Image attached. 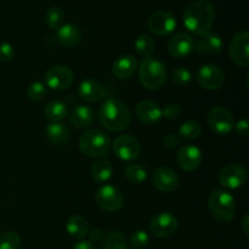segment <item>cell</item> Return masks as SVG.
<instances>
[{
    "label": "cell",
    "instance_id": "obj_13",
    "mask_svg": "<svg viewBox=\"0 0 249 249\" xmlns=\"http://www.w3.org/2000/svg\"><path fill=\"white\" fill-rule=\"evenodd\" d=\"M208 124L212 130L218 135H226L230 133L235 125L232 114L230 111L221 106H215L209 111L208 113Z\"/></svg>",
    "mask_w": 249,
    "mask_h": 249
},
{
    "label": "cell",
    "instance_id": "obj_33",
    "mask_svg": "<svg viewBox=\"0 0 249 249\" xmlns=\"http://www.w3.org/2000/svg\"><path fill=\"white\" fill-rule=\"evenodd\" d=\"M172 79L174 84L178 85V87H186V85H189L192 82V73L186 67L179 66V67H177L173 71Z\"/></svg>",
    "mask_w": 249,
    "mask_h": 249
},
{
    "label": "cell",
    "instance_id": "obj_11",
    "mask_svg": "<svg viewBox=\"0 0 249 249\" xmlns=\"http://www.w3.org/2000/svg\"><path fill=\"white\" fill-rule=\"evenodd\" d=\"M248 172L240 164H229L219 173V182L223 187L229 190H237L246 184Z\"/></svg>",
    "mask_w": 249,
    "mask_h": 249
},
{
    "label": "cell",
    "instance_id": "obj_1",
    "mask_svg": "<svg viewBox=\"0 0 249 249\" xmlns=\"http://www.w3.org/2000/svg\"><path fill=\"white\" fill-rule=\"evenodd\" d=\"M215 18V10L207 0H195L190 2L184 11L182 21L187 31L195 36H204L211 32Z\"/></svg>",
    "mask_w": 249,
    "mask_h": 249
},
{
    "label": "cell",
    "instance_id": "obj_29",
    "mask_svg": "<svg viewBox=\"0 0 249 249\" xmlns=\"http://www.w3.org/2000/svg\"><path fill=\"white\" fill-rule=\"evenodd\" d=\"M65 22V12L61 7L51 6L45 12V23L49 28L58 29Z\"/></svg>",
    "mask_w": 249,
    "mask_h": 249
},
{
    "label": "cell",
    "instance_id": "obj_31",
    "mask_svg": "<svg viewBox=\"0 0 249 249\" xmlns=\"http://www.w3.org/2000/svg\"><path fill=\"white\" fill-rule=\"evenodd\" d=\"M202 133V126L196 121H186L179 128V135L186 140H196Z\"/></svg>",
    "mask_w": 249,
    "mask_h": 249
},
{
    "label": "cell",
    "instance_id": "obj_36",
    "mask_svg": "<svg viewBox=\"0 0 249 249\" xmlns=\"http://www.w3.org/2000/svg\"><path fill=\"white\" fill-rule=\"evenodd\" d=\"M130 242L133 245V247H135L136 249L145 248L148 245V242H150V236H148V233L146 231L136 230L131 235Z\"/></svg>",
    "mask_w": 249,
    "mask_h": 249
},
{
    "label": "cell",
    "instance_id": "obj_6",
    "mask_svg": "<svg viewBox=\"0 0 249 249\" xmlns=\"http://www.w3.org/2000/svg\"><path fill=\"white\" fill-rule=\"evenodd\" d=\"M95 201L102 211L113 213L122 209L124 204V196L118 187L113 185H104L97 190Z\"/></svg>",
    "mask_w": 249,
    "mask_h": 249
},
{
    "label": "cell",
    "instance_id": "obj_41",
    "mask_svg": "<svg viewBox=\"0 0 249 249\" xmlns=\"http://www.w3.org/2000/svg\"><path fill=\"white\" fill-rule=\"evenodd\" d=\"M72 249H96L95 246L89 241H79L73 246Z\"/></svg>",
    "mask_w": 249,
    "mask_h": 249
},
{
    "label": "cell",
    "instance_id": "obj_12",
    "mask_svg": "<svg viewBox=\"0 0 249 249\" xmlns=\"http://www.w3.org/2000/svg\"><path fill=\"white\" fill-rule=\"evenodd\" d=\"M197 82L203 89L218 90L220 89L225 82L224 71L219 66L208 63L202 66L197 72Z\"/></svg>",
    "mask_w": 249,
    "mask_h": 249
},
{
    "label": "cell",
    "instance_id": "obj_17",
    "mask_svg": "<svg viewBox=\"0 0 249 249\" xmlns=\"http://www.w3.org/2000/svg\"><path fill=\"white\" fill-rule=\"evenodd\" d=\"M178 165L185 172H194L202 163V151L195 145H185L178 151Z\"/></svg>",
    "mask_w": 249,
    "mask_h": 249
},
{
    "label": "cell",
    "instance_id": "obj_43",
    "mask_svg": "<svg viewBox=\"0 0 249 249\" xmlns=\"http://www.w3.org/2000/svg\"><path fill=\"white\" fill-rule=\"evenodd\" d=\"M248 225H249V215H245V218H243V220H242V230H243V232H245L246 236L249 235Z\"/></svg>",
    "mask_w": 249,
    "mask_h": 249
},
{
    "label": "cell",
    "instance_id": "obj_28",
    "mask_svg": "<svg viewBox=\"0 0 249 249\" xmlns=\"http://www.w3.org/2000/svg\"><path fill=\"white\" fill-rule=\"evenodd\" d=\"M134 45H135V51L138 53V55L143 58L150 57L155 53V40L150 36H147V34H141V36H139L136 38Z\"/></svg>",
    "mask_w": 249,
    "mask_h": 249
},
{
    "label": "cell",
    "instance_id": "obj_14",
    "mask_svg": "<svg viewBox=\"0 0 249 249\" xmlns=\"http://www.w3.org/2000/svg\"><path fill=\"white\" fill-rule=\"evenodd\" d=\"M73 83V72L67 66H53L46 72L45 84L50 89L62 91L68 89Z\"/></svg>",
    "mask_w": 249,
    "mask_h": 249
},
{
    "label": "cell",
    "instance_id": "obj_40",
    "mask_svg": "<svg viewBox=\"0 0 249 249\" xmlns=\"http://www.w3.org/2000/svg\"><path fill=\"white\" fill-rule=\"evenodd\" d=\"M233 129H236V131H237L240 135L247 136L248 135V130H249L248 122L246 121V119H241V121H238L237 123H235V125H233Z\"/></svg>",
    "mask_w": 249,
    "mask_h": 249
},
{
    "label": "cell",
    "instance_id": "obj_18",
    "mask_svg": "<svg viewBox=\"0 0 249 249\" xmlns=\"http://www.w3.org/2000/svg\"><path fill=\"white\" fill-rule=\"evenodd\" d=\"M78 95L87 102H99L105 97L106 90L100 82L92 78H87L80 82L78 87Z\"/></svg>",
    "mask_w": 249,
    "mask_h": 249
},
{
    "label": "cell",
    "instance_id": "obj_21",
    "mask_svg": "<svg viewBox=\"0 0 249 249\" xmlns=\"http://www.w3.org/2000/svg\"><path fill=\"white\" fill-rule=\"evenodd\" d=\"M223 40L219 36L214 33H207L201 36L195 41V50L197 53H211V55H218L223 51Z\"/></svg>",
    "mask_w": 249,
    "mask_h": 249
},
{
    "label": "cell",
    "instance_id": "obj_27",
    "mask_svg": "<svg viewBox=\"0 0 249 249\" xmlns=\"http://www.w3.org/2000/svg\"><path fill=\"white\" fill-rule=\"evenodd\" d=\"M113 168L108 160H99L91 168V177L99 184H105L112 178Z\"/></svg>",
    "mask_w": 249,
    "mask_h": 249
},
{
    "label": "cell",
    "instance_id": "obj_20",
    "mask_svg": "<svg viewBox=\"0 0 249 249\" xmlns=\"http://www.w3.org/2000/svg\"><path fill=\"white\" fill-rule=\"evenodd\" d=\"M68 119L74 128L87 129L94 123L95 111L87 105H78L72 109Z\"/></svg>",
    "mask_w": 249,
    "mask_h": 249
},
{
    "label": "cell",
    "instance_id": "obj_5",
    "mask_svg": "<svg viewBox=\"0 0 249 249\" xmlns=\"http://www.w3.org/2000/svg\"><path fill=\"white\" fill-rule=\"evenodd\" d=\"M208 208L215 220L230 223L236 215V203L233 197L225 190H215L208 199Z\"/></svg>",
    "mask_w": 249,
    "mask_h": 249
},
{
    "label": "cell",
    "instance_id": "obj_4",
    "mask_svg": "<svg viewBox=\"0 0 249 249\" xmlns=\"http://www.w3.org/2000/svg\"><path fill=\"white\" fill-rule=\"evenodd\" d=\"M79 148L90 158H105L111 150V139L105 131L89 129L80 136Z\"/></svg>",
    "mask_w": 249,
    "mask_h": 249
},
{
    "label": "cell",
    "instance_id": "obj_16",
    "mask_svg": "<svg viewBox=\"0 0 249 249\" xmlns=\"http://www.w3.org/2000/svg\"><path fill=\"white\" fill-rule=\"evenodd\" d=\"M179 175L169 167L158 168L152 175V184L162 192H173L179 186Z\"/></svg>",
    "mask_w": 249,
    "mask_h": 249
},
{
    "label": "cell",
    "instance_id": "obj_3",
    "mask_svg": "<svg viewBox=\"0 0 249 249\" xmlns=\"http://www.w3.org/2000/svg\"><path fill=\"white\" fill-rule=\"evenodd\" d=\"M168 70L164 63L155 57L143 58L139 66V80L147 90H158L165 84Z\"/></svg>",
    "mask_w": 249,
    "mask_h": 249
},
{
    "label": "cell",
    "instance_id": "obj_37",
    "mask_svg": "<svg viewBox=\"0 0 249 249\" xmlns=\"http://www.w3.org/2000/svg\"><path fill=\"white\" fill-rule=\"evenodd\" d=\"M181 116V108L178 104H169L163 108L162 117L169 119V121H175Z\"/></svg>",
    "mask_w": 249,
    "mask_h": 249
},
{
    "label": "cell",
    "instance_id": "obj_26",
    "mask_svg": "<svg viewBox=\"0 0 249 249\" xmlns=\"http://www.w3.org/2000/svg\"><path fill=\"white\" fill-rule=\"evenodd\" d=\"M44 114L51 123H61L68 116V109L65 102L60 100H53L45 106Z\"/></svg>",
    "mask_w": 249,
    "mask_h": 249
},
{
    "label": "cell",
    "instance_id": "obj_34",
    "mask_svg": "<svg viewBox=\"0 0 249 249\" xmlns=\"http://www.w3.org/2000/svg\"><path fill=\"white\" fill-rule=\"evenodd\" d=\"M21 238L14 231H5L0 233V249H18Z\"/></svg>",
    "mask_w": 249,
    "mask_h": 249
},
{
    "label": "cell",
    "instance_id": "obj_15",
    "mask_svg": "<svg viewBox=\"0 0 249 249\" xmlns=\"http://www.w3.org/2000/svg\"><path fill=\"white\" fill-rule=\"evenodd\" d=\"M195 50V40L185 32L174 34L168 41V51L175 58H186Z\"/></svg>",
    "mask_w": 249,
    "mask_h": 249
},
{
    "label": "cell",
    "instance_id": "obj_22",
    "mask_svg": "<svg viewBox=\"0 0 249 249\" xmlns=\"http://www.w3.org/2000/svg\"><path fill=\"white\" fill-rule=\"evenodd\" d=\"M138 70V61L131 55H123L117 58L112 66V72L118 79H129Z\"/></svg>",
    "mask_w": 249,
    "mask_h": 249
},
{
    "label": "cell",
    "instance_id": "obj_8",
    "mask_svg": "<svg viewBox=\"0 0 249 249\" xmlns=\"http://www.w3.org/2000/svg\"><path fill=\"white\" fill-rule=\"evenodd\" d=\"M148 29L158 36H167L177 28V18L165 10H158L148 17Z\"/></svg>",
    "mask_w": 249,
    "mask_h": 249
},
{
    "label": "cell",
    "instance_id": "obj_30",
    "mask_svg": "<svg viewBox=\"0 0 249 249\" xmlns=\"http://www.w3.org/2000/svg\"><path fill=\"white\" fill-rule=\"evenodd\" d=\"M125 178L130 184L140 185L147 179V172L140 164H130L125 169Z\"/></svg>",
    "mask_w": 249,
    "mask_h": 249
},
{
    "label": "cell",
    "instance_id": "obj_38",
    "mask_svg": "<svg viewBox=\"0 0 249 249\" xmlns=\"http://www.w3.org/2000/svg\"><path fill=\"white\" fill-rule=\"evenodd\" d=\"M14 48L9 43L0 44V62H9L14 58Z\"/></svg>",
    "mask_w": 249,
    "mask_h": 249
},
{
    "label": "cell",
    "instance_id": "obj_25",
    "mask_svg": "<svg viewBox=\"0 0 249 249\" xmlns=\"http://www.w3.org/2000/svg\"><path fill=\"white\" fill-rule=\"evenodd\" d=\"M66 230L68 235L72 236L77 240H83L89 232V225H88L87 219L80 215H73L68 219L66 224Z\"/></svg>",
    "mask_w": 249,
    "mask_h": 249
},
{
    "label": "cell",
    "instance_id": "obj_19",
    "mask_svg": "<svg viewBox=\"0 0 249 249\" xmlns=\"http://www.w3.org/2000/svg\"><path fill=\"white\" fill-rule=\"evenodd\" d=\"M135 114L141 123L155 124L162 118V109L156 102L151 100H143L136 106Z\"/></svg>",
    "mask_w": 249,
    "mask_h": 249
},
{
    "label": "cell",
    "instance_id": "obj_2",
    "mask_svg": "<svg viewBox=\"0 0 249 249\" xmlns=\"http://www.w3.org/2000/svg\"><path fill=\"white\" fill-rule=\"evenodd\" d=\"M101 125L109 131H123L130 125L131 112L126 104L114 97L105 100L99 109Z\"/></svg>",
    "mask_w": 249,
    "mask_h": 249
},
{
    "label": "cell",
    "instance_id": "obj_42",
    "mask_svg": "<svg viewBox=\"0 0 249 249\" xmlns=\"http://www.w3.org/2000/svg\"><path fill=\"white\" fill-rule=\"evenodd\" d=\"M89 236H90V241L89 242H92V241H97V240H100V237H101V231L99 230V229L97 228H94L91 230V232L89 233Z\"/></svg>",
    "mask_w": 249,
    "mask_h": 249
},
{
    "label": "cell",
    "instance_id": "obj_7",
    "mask_svg": "<svg viewBox=\"0 0 249 249\" xmlns=\"http://www.w3.org/2000/svg\"><path fill=\"white\" fill-rule=\"evenodd\" d=\"M249 33L247 31L238 32L231 39L229 46L230 58L238 67L247 68L249 66Z\"/></svg>",
    "mask_w": 249,
    "mask_h": 249
},
{
    "label": "cell",
    "instance_id": "obj_9",
    "mask_svg": "<svg viewBox=\"0 0 249 249\" xmlns=\"http://www.w3.org/2000/svg\"><path fill=\"white\" fill-rule=\"evenodd\" d=\"M113 151L114 155L122 160H130L139 158L141 153V146L138 139L129 134L117 136L113 142Z\"/></svg>",
    "mask_w": 249,
    "mask_h": 249
},
{
    "label": "cell",
    "instance_id": "obj_23",
    "mask_svg": "<svg viewBox=\"0 0 249 249\" xmlns=\"http://www.w3.org/2000/svg\"><path fill=\"white\" fill-rule=\"evenodd\" d=\"M56 38L61 45L71 48V46H74L79 43L80 39H82V32H80L79 27L75 26V24L66 23L57 29Z\"/></svg>",
    "mask_w": 249,
    "mask_h": 249
},
{
    "label": "cell",
    "instance_id": "obj_35",
    "mask_svg": "<svg viewBox=\"0 0 249 249\" xmlns=\"http://www.w3.org/2000/svg\"><path fill=\"white\" fill-rule=\"evenodd\" d=\"M27 95H28L29 100L32 101L39 102L46 96V88L43 83L34 82L27 89Z\"/></svg>",
    "mask_w": 249,
    "mask_h": 249
},
{
    "label": "cell",
    "instance_id": "obj_10",
    "mask_svg": "<svg viewBox=\"0 0 249 249\" xmlns=\"http://www.w3.org/2000/svg\"><path fill=\"white\" fill-rule=\"evenodd\" d=\"M178 219L168 212H162L153 216L150 223V231L157 238H169L177 232Z\"/></svg>",
    "mask_w": 249,
    "mask_h": 249
},
{
    "label": "cell",
    "instance_id": "obj_24",
    "mask_svg": "<svg viewBox=\"0 0 249 249\" xmlns=\"http://www.w3.org/2000/svg\"><path fill=\"white\" fill-rule=\"evenodd\" d=\"M45 135L53 146H62L70 140V129L62 123H50L46 125Z\"/></svg>",
    "mask_w": 249,
    "mask_h": 249
},
{
    "label": "cell",
    "instance_id": "obj_39",
    "mask_svg": "<svg viewBox=\"0 0 249 249\" xmlns=\"http://www.w3.org/2000/svg\"><path fill=\"white\" fill-rule=\"evenodd\" d=\"M180 142V138L177 135V134H167L163 139V145H164L165 148H169V150H173V148L177 147Z\"/></svg>",
    "mask_w": 249,
    "mask_h": 249
},
{
    "label": "cell",
    "instance_id": "obj_32",
    "mask_svg": "<svg viewBox=\"0 0 249 249\" xmlns=\"http://www.w3.org/2000/svg\"><path fill=\"white\" fill-rule=\"evenodd\" d=\"M104 249H128L125 237L117 230L109 231L105 237Z\"/></svg>",
    "mask_w": 249,
    "mask_h": 249
}]
</instances>
